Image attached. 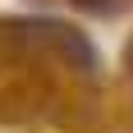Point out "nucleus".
Here are the masks:
<instances>
[{
    "instance_id": "obj_1",
    "label": "nucleus",
    "mask_w": 133,
    "mask_h": 133,
    "mask_svg": "<svg viewBox=\"0 0 133 133\" xmlns=\"http://www.w3.org/2000/svg\"><path fill=\"white\" fill-rule=\"evenodd\" d=\"M83 9H101V5H106V0H78Z\"/></svg>"
},
{
    "instance_id": "obj_2",
    "label": "nucleus",
    "mask_w": 133,
    "mask_h": 133,
    "mask_svg": "<svg viewBox=\"0 0 133 133\" xmlns=\"http://www.w3.org/2000/svg\"><path fill=\"white\" fill-rule=\"evenodd\" d=\"M129 60H133V46H129Z\"/></svg>"
}]
</instances>
